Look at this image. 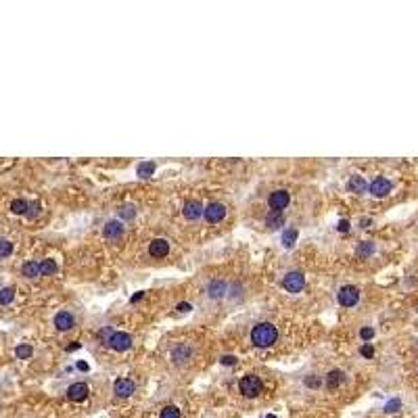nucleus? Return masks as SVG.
Here are the masks:
<instances>
[{"instance_id": "obj_1", "label": "nucleus", "mask_w": 418, "mask_h": 418, "mask_svg": "<svg viewBox=\"0 0 418 418\" xmlns=\"http://www.w3.org/2000/svg\"><path fill=\"white\" fill-rule=\"evenodd\" d=\"M278 339V328L272 322H259L251 331V343L255 347H272Z\"/></svg>"}, {"instance_id": "obj_2", "label": "nucleus", "mask_w": 418, "mask_h": 418, "mask_svg": "<svg viewBox=\"0 0 418 418\" xmlns=\"http://www.w3.org/2000/svg\"><path fill=\"white\" fill-rule=\"evenodd\" d=\"M240 393L245 395V398H257V395L263 391V383H261V379L259 377H255V375H247V377H243L240 379Z\"/></svg>"}, {"instance_id": "obj_3", "label": "nucleus", "mask_w": 418, "mask_h": 418, "mask_svg": "<svg viewBox=\"0 0 418 418\" xmlns=\"http://www.w3.org/2000/svg\"><path fill=\"white\" fill-rule=\"evenodd\" d=\"M337 299H339V303L343 307H354L360 301V289L354 287V284H345V287H341Z\"/></svg>"}, {"instance_id": "obj_4", "label": "nucleus", "mask_w": 418, "mask_h": 418, "mask_svg": "<svg viewBox=\"0 0 418 418\" xmlns=\"http://www.w3.org/2000/svg\"><path fill=\"white\" fill-rule=\"evenodd\" d=\"M282 287L289 293H301L303 287H305V276L301 272H289L282 278Z\"/></svg>"}, {"instance_id": "obj_5", "label": "nucleus", "mask_w": 418, "mask_h": 418, "mask_svg": "<svg viewBox=\"0 0 418 418\" xmlns=\"http://www.w3.org/2000/svg\"><path fill=\"white\" fill-rule=\"evenodd\" d=\"M391 188H393V184H391L387 178H383V176H379V178H375V180L368 184L370 194L377 196V199H383V196H387V194L391 192Z\"/></svg>"}, {"instance_id": "obj_6", "label": "nucleus", "mask_w": 418, "mask_h": 418, "mask_svg": "<svg viewBox=\"0 0 418 418\" xmlns=\"http://www.w3.org/2000/svg\"><path fill=\"white\" fill-rule=\"evenodd\" d=\"M107 345L111 347L113 351H119V354H121V351H128L132 347V337L128 333H119L117 331V333H113L111 337H109Z\"/></svg>"}, {"instance_id": "obj_7", "label": "nucleus", "mask_w": 418, "mask_h": 418, "mask_svg": "<svg viewBox=\"0 0 418 418\" xmlns=\"http://www.w3.org/2000/svg\"><path fill=\"white\" fill-rule=\"evenodd\" d=\"M224 217H226V205H222V203L213 201V203H209V205L205 207V219H207L209 224H217V222H222Z\"/></svg>"}, {"instance_id": "obj_8", "label": "nucleus", "mask_w": 418, "mask_h": 418, "mask_svg": "<svg viewBox=\"0 0 418 418\" xmlns=\"http://www.w3.org/2000/svg\"><path fill=\"white\" fill-rule=\"evenodd\" d=\"M289 201H291V194L287 192V190H276V192H272L270 194V209L272 211H278V213H282V209L289 205Z\"/></svg>"}, {"instance_id": "obj_9", "label": "nucleus", "mask_w": 418, "mask_h": 418, "mask_svg": "<svg viewBox=\"0 0 418 418\" xmlns=\"http://www.w3.org/2000/svg\"><path fill=\"white\" fill-rule=\"evenodd\" d=\"M76 326V318L69 314V312H59L57 316H55V328L57 331H61V333H65V331H71V328Z\"/></svg>"}, {"instance_id": "obj_10", "label": "nucleus", "mask_w": 418, "mask_h": 418, "mask_svg": "<svg viewBox=\"0 0 418 418\" xmlns=\"http://www.w3.org/2000/svg\"><path fill=\"white\" fill-rule=\"evenodd\" d=\"M182 213H184V217H186V219L194 222V219H199V217L205 213V207H203L199 201H188V203L184 205Z\"/></svg>"}, {"instance_id": "obj_11", "label": "nucleus", "mask_w": 418, "mask_h": 418, "mask_svg": "<svg viewBox=\"0 0 418 418\" xmlns=\"http://www.w3.org/2000/svg\"><path fill=\"white\" fill-rule=\"evenodd\" d=\"M124 234V222H119V219H111V222H107L105 228H103V236L105 238H119Z\"/></svg>"}, {"instance_id": "obj_12", "label": "nucleus", "mask_w": 418, "mask_h": 418, "mask_svg": "<svg viewBox=\"0 0 418 418\" xmlns=\"http://www.w3.org/2000/svg\"><path fill=\"white\" fill-rule=\"evenodd\" d=\"M149 253H151V257H165L169 253V243L165 238H155L149 245Z\"/></svg>"}, {"instance_id": "obj_13", "label": "nucleus", "mask_w": 418, "mask_h": 418, "mask_svg": "<svg viewBox=\"0 0 418 418\" xmlns=\"http://www.w3.org/2000/svg\"><path fill=\"white\" fill-rule=\"evenodd\" d=\"M67 398L71 402H84L88 398V385L86 383H73L69 389H67Z\"/></svg>"}, {"instance_id": "obj_14", "label": "nucleus", "mask_w": 418, "mask_h": 418, "mask_svg": "<svg viewBox=\"0 0 418 418\" xmlns=\"http://www.w3.org/2000/svg\"><path fill=\"white\" fill-rule=\"evenodd\" d=\"M113 391H115L117 398H130V395L134 393V383L130 379H117L113 385Z\"/></svg>"}, {"instance_id": "obj_15", "label": "nucleus", "mask_w": 418, "mask_h": 418, "mask_svg": "<svg viewBox=\"0 0 418 418\" xmlns=\"http://www.w3.org/2000/svg\"><path fill=\"white\" fill-rule=\"evenodd\" d=\"M190 356H192V349L188 345H178V347H174V351H171V360H174V364H178V366L188 362Z\"/></svg>"}, {"instance_id": "obj_16", "label": "nucleus", "mask_w": 418, "mask_h": 418, "mask_svg": "<svg viewBox=\"0 0 418 418\" xmlns=\"http://www.w3.org/2000/svg\"><path fill=\"white\" fill-rule=\"evenodd\" d=\"M343 383H345V372H343V370H331V372L326 375V387L331 389V391L339 389Z\"/></svg>"}, {"instance_id": "obj_17", "label": "nucleus", "mask_w": 418, "mask_h": 418, "mask_svg": "<svg viewBox=\"0 0 418 418\" xmlns=\"http://www.w3.org/2000/svg\"><path fill=\"white\" fill-rule=\"evenodd\" d=\"M207 295L211 299H222L226 295V282L222 280H211L209 282V287H207Z\"/></svg>"}, {"instance_id": "obj_18", "label": "nucleus", "mask_w": 418, "mask_h": 418, "mask_svg": "<svg viewBox=\"0 0 418 418\" xmlns=\"http://www.w3.org/2000/svg\"><path fill=\"white\" fill-rule=\"evenodd\" d=\"M347 190L360 194V192H366V190H368V184H366V180L362 178V176H351L349 182H347Z\"/></svg>"}, {"instance_id": "obj_19", "label": "nucleus", "mask_w": 418, "mask_h": 418, "mask_svg": "<svg viewBox=\"0 0 418 418\" xmlns=\"http://www.w3.org/2000/svg\"><path fill=\"white\" fill-rule=\"evenodd\" d=\"M21 272H23V276H28V278H38V276H42L38 261H26L23 268H21Z\"/></svg>"}, {"instance_id": "obj_20", "label": "nucleus", "mask_w": 418, "mask_h": 418, "mask_svg": "<svg viewBox=\"0 0 418 418\" xmlns=\"http://www.w3.org/2000/svg\"><path fill=\"white\" fill-rule=\"evenodd\" d=\"M15 356H17V360H30L34 356V347L28 343H21L15 347Z\"/></svg>"}, {"instance_id": "obj_21", "label": "nucleus", "mask_w": 418, "mask_h": 418, "mask_svg": "<svg viewBox=\"0 0 418 418\" xmlns=\"http://www.w3.org/2000/svg\"><path fill=\"white\" fill-rule=\"evenodd\" d=\"M28 209H30V203L26 199H15L11 201V211L15 215H28Z\"/></svg>"}, {"instance_id": "obj_22", "label": "nucleus", "mask_w": 418, "mask_h": 418, "mask_svg": "<svg viewBox=\"0 0 418 418\" xmlns=\"http://www.w3.org/2000/svg\"><path fill=\"white\" fill-rule=\"evenodd\" d=\"M136 174L140 176V178H149V176L155 174V163H153V161H142V163H138Z\"/></svg>"}, {"instance_id": "obj_23", "label": "nucleus", "mask_w": 418, "mask_h": 418, "mask_svg": "<svg viewBox=\"0 0 418 418\" xmlns=\"http://www.w3.org/2000/svg\"><path fill=\"white\" fill-rule=\"evenodd\" d=\"M40 272H42V276H53V274L57 272L55 259H42V261H40Z\"/></svg>"}, {"instance_id": "obj_24", "label": "nucleus", "mask_w": 418, "mask_h": 418, "mask_svg": "<svg viewBox=\"0 0 418 418\" xmlns=\"http://www.w3.org/2000/svg\"><path fill=\"white\" fill-rule=\"evenodd\" d=\"M266 224H268V228H272V230H276V228H280L282 224H284V219H282V213H278V211H272L268 217H266Z\"/></svg>"}, {"instance_id": "obj_25", "label": "nucleus", "mask_w": 418, "mask_h": 418, "mask_svg": "<svg viewBox=\"0 0 418 418\" xmlns=\"http://www.w3.org/2000/svg\"><path fill=\"white\" fill-rule=\"evenodd\" d=\"M295 240H297V230L295 228H289V230L282 232V245L287 249H291L295 245Z\"/></svg>"}, {"instance_id": "obj_26", "label": "nucleus", "mask_w": 418, "mask_h": 418, "mask_svg": "<svg viewBox=\"0 0 418 418\" xmlns=\"http://www.w3.org/2000/svg\"><path fill=\"white\" fill-rule=\"evenodd\" d=\"M15 299V289L13 287H3L0 289V305H9Z\"/></svg>"}, {"instance_id": "obj_27", "label": "nucleus", "mask_w": 418, "mask_h": 418, "mask_svg": "<svg viewBox=\"0 0 418 418\" xmlns=\"http://www.w3.org/2000/svg\"><path fill=\"white\" fill-rule=\"evenodd\" d=\"M372 251H375V243H370V240H364V243L358 247V255H362V257L372 255Z\"/></svg>"}, {"instance_id": "obj_28", "label": "nucleus", "mask_w": 418, "mask_h": 418, "mask_svg": "<svg viewBox=\"0 0 418 418\" xmlns=\"http://www.w3.org/2000/svg\"><path fill=\"white\" fill-rule=\"evenodd\" d=\"M13 253V243L7 238H0V257H9Z\"/></svg>"}, {"instance_id": "obj_29", "label": "nucleus", "mask_w": 418, "mask_h": 418, "mask_svg": "<svg viewBox=\"0 0 418 418\" xmlns=\"http://www.w3.org/2000/svg\"><path fill=\"white\" fill-rule=\"evenodd\" d=\"M161 418H180V410L176 406H165L161 410Z\"/></svg>"}, {"instance_id": "obj_30", "label": "nucleus", "mask_w": 418, "mask_h": 418, "mask_svg": "<svg viewBox=\"0 0 418 418\" xmlns=\"http://www.w3.org/2000/svg\"><path fill=\"white\" fill-rule=\"evenodd\" d=\"M134 215H136V209L132 207V205H126V207L119 209V217H121V219H132Z\"/></svg>"}, {"instance_id": "obj_31", "label": "nucleus", "mask_w": 418, "mask_h": 418, "mask_svg": "<svg viewBox=\"0 0 418 418\" xmlns=\"http://www.w3.org/2000/svg\"><path fill=\"white\" fill-rule=\"evenodd\" d=\"M40 215V203H30V209H28V219H36Z\"/></svg>"}, {"instance_id": "obj_32", "label": "nucleus", "mask_w": 418, "mask_h": 418, "mask_svg": "<svg viewBox=\"0 0 418 418\" xmlns=\"http://www.w3.org/2000/svg\"><path fill=\"white\" fill-rule=\"evenodd\" d=\"M360 354H362L364 358H372V356H375V347L368 345V343H364V345L360 347Z\"/></svg>"}, {"instance_id": "obj_33", "label": "nucleus", "mask_w": 418, "mask_h": 418, "mask_svg": "<svg viewBox=\"0 0 418 418\" xmlns=\"http://www.w3.org/2000/svg\"><path fill=\"white\" fill-rule=\"evenodd\" d=\"M360 337H362L364 341H370L372 337H375V328H370V326H364L362 331H360Z\"/></svg>"}, {"instance_id": "obj_34", "label": "nucleus", "mask_w": 418, "mask_h": 418, "mask_svg": "<svg viewBox=\"0 0 418 418\" xmlns=\"http://www.w3.org/2000/svg\"><path fill=\"white\" fill-rule=\"evenodd\" d=\"M400 406H402V402H400V400H391V402L385 406V412H398V410H400Z\"/></svg>"}, {"instance_id": "obj_35", "label": "nucleus", "mask_w": 418, "mask_h": 418, "mask_svg": "<svg viewBox=\"0 0 418 418\" xmlns=\"http://www.w3.org/2000/svg\"><path fill=\"white\" fill-rule=\"evenodd\" d=\"M219 362H222L224 366H234V364H236V358H234V356H224Z\"/></svg>"}, {"instance_id": "obj_36", "label": "nucleus", "mask_w": 418, "mask_h": 418, "mask_svg": "<svg viewBox=\"0 0 418 418\" xmlns=\"http://www.w3.org/2000/svg\"><path fill=\"white\" fill-rule=\"evenodd\" d=\"M337 230H339V232H349V222H347V219H341L339 226H337Z\"/></svg>"}, {"instance_id": "obj_37", "label": "nucleus", "mask_w": 418, "mask_h": 418, "mask_svg": "<svg viewBox=\"0 0 418 418\" xmlns=\"http://www.w3.org/2000/svg\"><path fill=\"white\" fill-rule=\"evenodd\" d=\"M190 310H192V305H190V303H186V301L178 303V312H190Z\"/></svg>"}, {"instance_id": "obj_38", "label": "nucleus", "mask_w": 418, "mask_h": 418, "mask_svg": "<svg viewBox=\"0 0 418 418\" xmlns=\"http://www.w3.org/2000/svg\"><path fill=\"white\" fill-rule=\"evenodd\" d=\"M305 385H307V387H318V385H320V381L312 377V379H307V381H305Z\"/></svg>"}, {"instance_id": "obj_39", "label": "nucleus", "mask_w": 418, "mask_h": 418, "mask_svg": "<svg viewBox=\"0 0 418 418\" xmlns=\"http://www.w3.org/2000/svg\"><path fill=\"white\" fill-rule=\"evenodd\" d=\"M76 366H78V370H82V372H86V370H88V364H86V362H78Z\"/></svg>"}, {"instance_id": "obj_40", "label": "nucleus", "mask_w": 418, "mask_h": 418, "mask_svg": "<svg viewBox=\"0 0 418 418\" xmlns=\"http://www.w3.org/2000/svg\"><path fill=\"white\" fill-rule=\"evenodd\" d=\"M138 299H142V293H136L134 297H132V299H130V301H132V303H134V301H138Z\"/></svg>"}, {"instance_id": "obj_41", "label": "nucleus", "mask_w": 418, "mask_h": 418, "mask_svg": "<svg viewBox=\"0 0 418 418\" xmlns=\"http://www.w3.org/2000/svg\"><path fill=\"white\" fill-rule=\"evenodd\" d=\"M370 226V219L366 217V219H362V228H368Z\"/></svg>"}, {"instance_id": "obj_42", "label": "nucleus", "mask_w": 418, "mask_h": 418, "mask_svg": "<svg viewBox=\"0 0 418 418\" xmlns=\"http://www.w3.org/2000/svg\"><path fill=\"white\" fill-rule=\"evenodd\" d=\"M266 418H276V416H274V414H270V416H266Z\"/></svg>"}]
</instances>
